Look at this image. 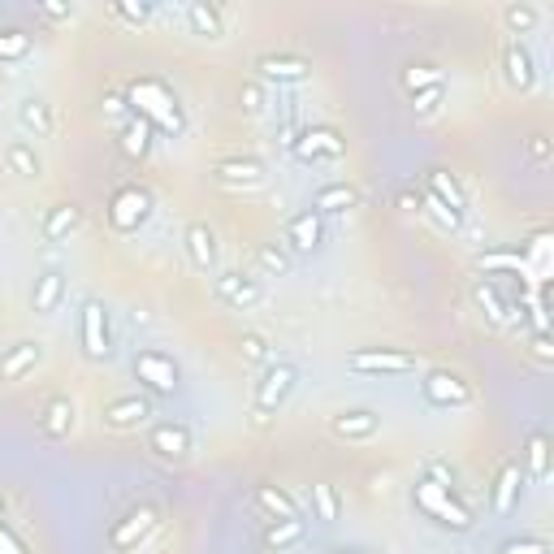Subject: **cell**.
I'll list each match as a JSON object with an SVG mask.
<instances>
[{
    "label": "cell",
    "instance_id": "b9f144b4",
    "mask_svg": "<svg viewBox=\"0 0 554 554\" xmlns=\"http://www.w3.org/2000/svg\"><path fill=\"white\" fill-rule=\"evenodd\" d=\"M442 100H446V83L429 87V91H416V96H412V113L416 117H433V113L442 109Z\"/></svg>",
    "mask_w": 554,
    "mask_h": 554
},
{
    "label": "cell",
    "instance_id": "d6a6232c",
    "mask_svg": "<svg viewBox=\"0 0 554 554\" xmlns=\"http://www.w3.org/2000/svg\"><path fill=\"white\" fill-rule=\"evenodd\" d=\"M303 537H308V524H303V516L299 520H273L269 529H265V550H290V546H299Z\"/></svg>",
    "mask_w": 554,
    "mask_h": 554
},
{
    "label": "cell",
    "instance_id": "d6986e66",
    "mask_svg": "<svg viewBox=\"0 0 554 554\" xmlns=\"http://www.w3.org/2000/svg\"><path fill=\"white\" fill-rule=\"evenodd\" d=\"M182 247H187V260L195 273H213L217 269V230L208 221H191L182 230Z\"/></svg>",
    "mask_w": 554,
    "mask_h": 554
},
{
    "label": "cell",
    "instance_id": "7a4b0ae2",
    "mask_svg": "<svg viewBox=\"0 0 554 554\" xmlns=\"http://www.w3.org/2000/svg\"><path fill=\"white\" fill-rule=\"evenodd\" d=\"M295 386H299V368L290 360H269L265 373H260V381L252 386V425L265 429L269 420L290 403Z\"/></svg>",
    "mask_w": 554,
    "mask_h": 554
},
{
    "label": "cell",
    "instance_id": "cb8c5ba5",
    "mask_svg": "<svg viewBox=\"0 0 554 554\" xmlns=\"http://www.w3.org/2000/svg\"><path fill=\"white\" fill-rule=\"evenodd\" d=\"M425 195H433V200H438L442 208H451L455 217H468V195H464V187L455 182V174H446V169H429Z\"/></svg>",
    "mask_w": 554,
    "mask_h": 554
},
{
    "label": "cell",
    "instance_id": "5b68a950",
    "mask_svg": "<svg viewBox=\"0 0 554 554\" xmlns=\"http://www.w3.org/2000/svg\"><path fill=\"white\" fill-rule=\"evenodd\" d=\"M152 217V191L139 182H122L109 195V226L117 234H139V226H148Z\"/></svg>",
    "mask_w": 554,
    "mask_h": 554
},
{
    "label": "cell",
    "instance_id": "c3c4849f",
    "mask_svg": "<svg viewBox=\"0 0 554 554\" xmlns=\"http://www.w3.org/2000/svg\"><path fill=\"white\" fill-rule=\"evenodd\" d=\"M0 554H26V546L9 533V524H0Z\"/></svg>",
    "mask_w": 554,
    "mask_h": 554
},
{
    "label": "cell",
    "instance_id": "ab89813d",
    "mask_svg": "<svg viewBox=\"0 0 554 554\" xmlns=\"http://www.w3.org/2000/svg\"><path fill=\"white\" fill-rule=\"evenodd\" d=\"M239 104H243V113H265L269 109V87L260 83V78H252V83H243L239 87Z\"/></svg>",
    "mask_w": 554,
    "mask_h": 554
},
{
    "label": "cell",
    "instance_id": "f1b7e54d",
    "mask_svg": "<svg viewBox=\"0 0 554 554\" xmlns=\"http://www.w3.org/2000/svg\"><path fill=\"white\" fill-rule=\"evenodd\" d=\"M18 126L26 130V135H35V139L52 135V104L44 96H22L18 100Z\"/></svg>",
    "mask_w": 554,
    "mask_h": 554
},
{
    "label": "cell",
    "instance_id": "e575fe53",
    "mask_svg": "<svg viewBox=\"0 0 554 554\" xmlns=\"http://www.w3.org/2000/svg\"><path fill=\"white\" fill-rule=\"evenodd\" d=\"M446 83L442 70L433 61H412V65H403V91L407 96H416V91H429V87H438Z\"/></svg>",
    "mask_w": 554,
    "mask_h": 554
},
{
    "label": "cell",
    "instance_id": "8d00e7d4",
    "mask_svg": "<svg viewBox=\"0 0 554 554\" xmlns=\"http://www.w3.org/2000/svg\"><path fill=\"white\" fill-rule=\"evenodd\" d=\"M312 511L321 524H338L342 516V498L334 494V485H312Z\"/></svg>",
    "mask_w": 554,
    "mask_h": 554
},
{
    "label": "cell",
    "instance_id": "f5cc1de1",
    "mask_svg": "<svg viewBox=\"0 0 554 554\" xmlns=\"http://www.w3.org/2000/svg\"><path fill=\"white\" fill-rule=\"evenodd\" d=\"M325 554H364V550H325Z\"/></svg>",
    "mask_w": 554,
    "mask_h": 554
},
{
    "label": "cell",
    "instance_id": "bcb514c9",
    "mask_svg": "<svg viewBox=\"0 0 554 554\" xmlns=\"http://www.w3.org/2000/svg\"><path fill=\"white\" fill-rule=\"evenodd\" d=\"M533 355H537V364H550L554 360V347H550L546 329H537V334H533Z\"/></svg>",
    "mask_w": 554,
    "mask_h": 554
},
{
    "label": "cell",
    "instance_id": "3957f363",
    "mask_svg": "<svg viewBox=\"0 0 554 554\" xmlns=\"http://www.w3.org/2000/svg\"><path fill=\"white\" fill-rule=\"evenodd\" d=\"M412 503L425 511L433 524H442V529H451V533H468L472 529V511L459 503L455 490H442V485H433V481H420L412 490Z\"/></svg>",
    "mask_w": 554,
    "mask_h": 554
},
{
    "label": "cell",
    "instance_id": "5bb4252c",
    "mask_svg": "<svg viewBox=\"0 0 554 554\" xmlns=\"http://www.w3.org/2000/svg\"><path fill=\"white\" fill-rule=\"evenodd\" d=\"M520 494H524V468H520V459H503L494 472V485H490V511L494 516H511L520 503Z\"/></svg>",
    "mask_w": 554,
    "mask_h": 554
},
{
    "label": "cell",
    "instance_id": "4dcf8cb0",
    "mask_svg": "<svg viewBox=\"0 0 554 554\" xmlns=\"http://www.w3.org/2000/svg\"><path fill=\"white\" fill-rule=\"evenodd\" d=\"M5 165H9V174H18V178H44V161H39L35 143H26V139L5 143Z\"/></svg>",
    "mask_w": 554,
    "mask_h": 554
},
{
    "label": "cell",
    "instance_id": "ffe728a7",
    "mask_svg": "<svg viewBox=\"0 0 554 554\" xmlns=\"http://www.w3.org/2000/svg\"><path fill=\"white\" fill-rule=\"evenodd\" d=\"M377 429H381V416L373 407H347V412H338L329 420V433L342 442H368V438H377Z\"/></svg>",
    "mask_w": 554,
    "mask_h": 554
},
{
    "label": "cell",
    "instance_id": "836d02e7",
    "mask_svg": "<svg viewBox=\"0 0 554 554\" xmlns=\"http://www.w3.org/2000/svg\"><path fill=\"white\" fill-rule=\"evenodd\" d=\"M256 503L269 511V520H299V516H303L295 498H290L286 490H277V485H260V490H256Z\"/></svg>",
    "mask_w": 554,
    "mask_h": 554
},
{
    "label": "cell",
    "instance_id": "60d3db41",
    "mask_svg": "<svg viewBox=\"0 0 554 554\" xmlns=\"http://www.w3.org/2000/svg\"><path fill=\"white\" fill-rule=\"evenodd\" d=\"M498 554H550V542L542 533H524V537H511V542L498 546Z\"/></svg>",
    "mask_w": 554,
    "mask_h": 554
},
{
    "label": "cell",
    "instance_id": "d4e9b609",
    "mask_svg": "<svg viewBox=\"0 0 554 554\" xmlns=\"http://www.w3.org/2000/svg\"><path fill=\"white\" fill-rule=\"evenodd\" d=\"M39 433L52 442L70 438L74 433V403L65 399V394H52V399L44 403V412H39Z\"/></svg>",
    "mask_w": 554,
    "mask_h": 554
},
{
    "label": "cell",
    "instance_id": "7bdbcfd3",
    "mask_svg": "<svg viewBox=\"0 0 554 554\" xmlns=\"http://www.w3.org/2000/svg\"><path fill=\"white\" fill-rule=\"evenodd\" d=\"M239 355H243L247 364H260V368H265V364H269V342L260 338V334H243V338H239Z\"/></svg>",
    "mask_w": 554,
    "mask_h": 554
},
{
    "label": "cell",
    "instance_id": "1f68e13d",
    "mask_svg": "<svg viewBox=\"0 0 554 554\" xmlns=\"http://www.w3.org/2000/svg\"><path fill=\"white\" fill-rule=\"evenodd\" d=\"M503 22H507V35L511 39H524L537 31V22H542V9L533 5V0H511L503 5Z\"/></svg>",
    "mask_w": 554,
    "mask_h": 554
},
{
    "label": "cell",
    "instance_id": "f907efd6",
    "mask_svg": "<svg viewBox=\"0 0 554 554\" xmlns=\"http://www.w3.org/2000/svg\"><path fill=\"white\" fill-rule=\"evenodd\" d=\"M399 208H403V213H420V195L403 191V195H399Z\"/></svg>",
    "mask_w": 554,
    "mask_h": 554
},
{
    "label": "cell",
    "instance_id": "9c48e42d",
    "mask_svg": "<svg viewBox=\"0 0 554 554\" xmlns=\"http://www.w3.org/2000/svg\"><path fill=\"white\" fill-rule=\"evenodd\" d=\"M420 399L438 412H451V407H468L472 403V386L455 368H429L425 381H420Z\"/></svg>",
    "mask_w": 554,
    "mask_h": 554
},
{
    "label": "cell",
    "instance_id": "4316f807",
    "mask_svg": "<svg viewBox=\"0 0 554 554\" xmlns=\"http://www.w3.org/2000/svg\"><path fill=\"white\" fill-rule=\"evenodd\" d=\"M355 204H360V191H355L351 182H325V187L312 195V213H321V217L347 213V208H355Z\"/></svg>",
    "mask_w": 554,
    "mask_h": 554
},
{
    "label": "cell",
    "instance_id": "8fae6325",
    "mask_svg": "<svg viewBox=\"0 0 554 554\" xmlns=\"http://www.w3.org/2000/svg\"><path fill=\"white\" fill-rule=\"evenodd\" d=\"M213 295L226 303L234 312H252L260 299H265V286H260V277L252 273H239V269H226L213 277Z\"/></svg>",
    "mask_w": 554,
    "mask_h": 554
},
{
    "label": "cell",
    "instance_id": "2e32d148",
    "mask_svg": "<svg viewBox=\"0 0 554 554\" xmlns=\"http://www.w3.org/2000/svg\"><path fill=\"white\" fill-rule=\"evenodd\" d=\"M104 425L109 429H139V425H148V416H152V399L148 394H117V399L104 403Z\"/></svg>",
    "mask_w": 554,
    "mask_h": 554
},
{
    "label": "cell",
    "instance_id": "7402d4cb",
    "mask_svg": "<svg viewBox=\"0 0 554 554\" xmlns=\"http://www.w3.org/2000/svg\"><path fill=\"white\" fill-rule=\"evenodd\" d=\"M39 360H44V342H35V338L13 342V347L0 355V381H22Z\"/></svg>",
    "mask_w": 554,
    "mask_h": 554
},
{
    "label": "cell",
    "instance_id": "9a60e30c",
    "mask_svg": "<svg viewBox=\"0 0 554 554\" xmlns=\"http://www.w3.org/2000/svg\"><path fill=\"white\" fill-rule=\"evenodd\" d=\"M321 243H325V217L321 213L303 208V213H295L286 221V252L312 256V252H321Z\"/></svg>",
    "mask_w": 554,
    "mask_h": 554
},
{
    "label": "cell",
    "instance_id": "6da1fadb",
    "mask_svg": "<svg viewBox=\"0 0 554 554\" xmlns=\"http://www.w3.org/2000/svg\"><path fill=\"white\" fill-rule=\"evenodd\" d=\"M126 104L135 109V117H143L161 135H182L187 130V113H182L174 87L161 83V78H135L126 87Z\"/></svg>",
    "mask_w": 554,
    "mask_h": 554
},
{
    "label": "cell",
    "instance_id": "277c9868",
    "mask_svg": "<svg viewBox=\"0 0 554 554\" xmlns=\"http://www.w3.org/2000/svg\"><path fill=\"white\" fill-rule=\"evenodd\" d=\"M130 368H135V381H143V390H148V399L156 394V399H169V394L178 390L182 381V368L169 351L161 347H139L135 360H130Z\"/></svg>",
    "mask_w": 554,
    "mask_h": 554
},
{
    "label": "cell",
    "instance_id": "30bf717a",
    "mask_svg": "<svg viewBox=\"0 0 554 554\" xmlns=\"http://www.w3.org/2000/svg\"><path fill=\"white\" fill-rule=\"evenodd\" d=\"M78 342L91 364H104L113 355V334H109V308L100 299L83 303V321H78Z\"/></svg>",
    "mask_w": 554,
    "mask_h": 554
},
{
    "label": "cell",
    "instance_id": "44dd1931",
    "mask_svg": "<svg viewBox=\"0 0 554 554\" xmlns=\"http://www.w3.org/2000/svg\"><path fill=\"white\" fill-rule=\"evenodd\" d=\"M182 22H187V31L195 39H221L226 35V9L213 5V0H191V5L182 9Z\"/></svg>",
    "mask_w": 554,
    "mask_h": 554
},
{
    "label": "cell",
    "instance_id": "f35d334b",
    "mask_svg": "<svg viewBox=\"0 0 554 554\" xmlns=\"http://www.w3.org/2000/svg\"><path fill=\"white\" fill-rule=\"evenodd\" d=\"M256 265L265 269L269 277H286L290 273V252H286V247H277V243H260Z\"/></svg>",
    "mask_w": 554,
    "mask_h": 554
},
{
    "label": "cell",
    "instance_id": "ba28073f",
    "mask_svg": "<svg viewBox=\"0 0 554 554\" xmlns=\"http://www.w3.org/2000/svg\"><path fill=\"white\" fill-rule=\"evenodd\" d=\"M498 70H503V83L507 91H516V96H529L537 87V57L533 48L524 44V39H503V52H498Z\"/></svg>",
    "mask_w": 554,
    "mask_h": 554
},
{
    "label": "cell",
    "instance_id": "8992f818",
    "mask_svg": "<svg viewBox=\"0 0 554 554\" xmlns=\"http://www.w3.org/2000/svg\"><path fill=\"white\" fill-rule=\"evenodd\" d=\"M286 152L295 156L299 165H334L347 156V139H342L334 126H303Z\"/></svg>",
    "mask_w": 554,
    "mask_h": 554
},
{
    "label": "cell",
    "instance_id": "484cf974",
    "mask_svg": "<svg viewBox=\"0 0 554 554\" xmlns=\"http://www.w3.org/2000/svg\"><path fill=\"white\" fill-rule=\"evenodd\" d=\"M78 226H83V208L78 204H52L44 213V221H39V234H44V243H65Z\"/></svg>",
    "mask_w": 554,
    "mask_h": 554
},
{
    "label": "cell",
    "instance_id": "4fadbf2b",
    "mask_svg": "<svg viewBox=\"0 0 554 554\" xmlns=\"http://www.w3.org/2000/svg\"><path fill=\"white\" fill-rule=\"evenodd\" d=\"M256 74H260V83L290 87L312 74V61L299 57V52H265V57H256Z\"/></svg>",
    "mask_w": 554,
    "mask_h": 554
},
{
    "label": "cell",
    "instance_id": "ee69618b",
    "mask_svg": "<svg viewBox=\"0 0 554 554\" xmlns=\"http://www.w3.org/2000/svg\"><path fill=\"white\" fill-rule=\"evenodd\" d=\"M425 481H433V485H442V490H455V468L446 464V459H438V455H429L425 459Z\"/></svg>",
    "mask_w": 554,
    "mask_h": 554
},
{
    "label": "cell",
    "instance_id": "603a6c76",
    "mask_svg": "<svg viewBox=\"0 0 554 554\" xmlns=\"http://www.w3.org/2000/svg\"><path fill=\"white\" fill-rule=\"evenodd\" d=\"M65 290H70L65 273H61V269H44V273L35 277V286H31V312H35V316H52V312L61 308Z\"/></svg>",
    "mask_w": 554,
    "mask_h": 554
},
{
    "label": "cell",
    "instance_id": "f6af8a7d",
    "mask_svg": "<svg viewBox=\"0 0 554 554\" xmlns=\"http://www.w3.org/2000/svg\"><path fill=\"white\" fill-rule=\"evenodd\" d=\"M74 5H35V18H44V22H70L74 18Z\"/></svg>",
    "mask_w": 554,
    "mask_h": 554
},
{
    "label": "cell",
    "instance_id": "52a82bcc",
    "mask_svg": "<svg viewBox=\"0 0 554 554\" xmlns=\"http://www.w3.org/2000/svg\"><path fill=\"white\" fill-rule=\"evenodd\" d=\"M420 355L403 351V347H360L347 355V368L360 377H403V373H416Z\"/></svg>",
    "mask_w": 554,
    "mask_h": 554
},
{
    "label": "cell",
    "instance_id": "816d5d0a",
    "mask_svg": "<svg viewBox=\"0 0 554 554\" xmlns=\"http://www.w3.org/2000/svg\"><path fill=\"white\" fill-rule=\"evenodd\" d=\"M0 524H9V503H5V498H0Z\"/></svg>",
    "mask_w": 554,
    "mask_h": 554
},
{
    "label": "cell",
    "instance_id": "f546056e",
    "mask_svg": "<svg viewBox=\"0 0 554 554\" xmlns=\"http://www.w3.org/2000/svg\"><path fill=\"white\" fill-rule=\"evenodd\" d=\"M152 139H156V130L143 122V117H130L122 126V135H117V148H122L126 161H143V156L152 152Z\"/></svg>",
    "mask_w": 554,
    "mask_h": 554
},
{
    "label": "cell",
    "instance_id": "ac0fdd59",
    "mask_svg": "<svg viewBox=\"0 0 554 554\" xmlns=\"http://www.w3.org/2000/svg\"><path fill=\"white\" fill-rule=\"evenodd\" d=\"M213 178L221 182V187H265V178H269V169L265 161H256V156H226V161H217L213 165Z\"/></svg>",
    "mask_w": 554,
    "mask_h": 554
},
{
    "label": "cell",
    "instance_id": "e0dca14e",
    "mask_svg": "<svg viewBox=\"0 0 554 554\" xmlns=\"http://www.w3.org/2000/svg\"><path fill=\"white\" fill-rule=\"evenodd\" d=\"M152 529H156V507H148V503H143V507H130L126 516L109 529V546H113V550H135Z\"/></svg>",
    "mask_w": 554,
    "mask_h": 554
},
{
    "label": "cell",
    "instance_id": "681fc988",
    "mask_svg": "<svg viewBox=\"0 0 554 554\" xmlns=\"http://www.w3.org/2000/svg\"><path fill=\"white\" fill-rule=\"evenodd\" d=\"M126 109V96L122 91H109V96H104V113H122Z\"/></svg>",
    "mask_w": 554,
    "mask_h": 554
},
{
    "label": "cell",
    "instance_id": "7c38bea8",
    "mask_svg": "<svg viewBox=\"0 0 554 554\" xmlns=\"http://www.w3.org/2000/svg\"><path fill=\"white\" fill-rule=\"evenodd\" d=\"M148 451L156 459H169V464H182L191 455V425H182V420H156L148 429Z\"/></svg>",
    "mask_w": 554,
    "mask_h": 554
},
{
    "label": "cell",
    "instance_id": "d590c367",
    "mask_svg": "<svg viewBox=\"0 0 554 554\" xmlns=\"http://www.w3.org/2000/svg\"><path fill=\"white\" fill-rule=\"evenodd\" d=\"M109 13L117 22H126V26H148L156 18V5H152V0H113Z\"/></svg>",
    "mask_w": 554,
    "mask_h": 554
},
{
    "label": "cell",
    "instance_id": "83f0119b",
    "mask_svg": "<svg viewBox=\"0 0 554 554\" xmlns=\"http://www.w3.org/2000/svg\"><path fill=\"white\" fill-rule=\"evenodd\" d=\"M520 468H524V481H546L550 477V438H546V429L529 433L524 455H520Z\"/></svg>",
    "mask_w": 554,
    "mask_h": 554
},
{
    "label": "cell",
    "instance_id": "7dc6e473",
    "mask_svg": "<svg viewBox=\"0 0 554 554\" xmlns=\"http://www.w3.org/2000/svg\"><path fill=\"white\" fill-rule=\"evenodd\" d=\"M529 156L537 165H546L550 161V139L546 135H529Z\"/></svg>",
    "mask_w": 554,
    "mask_h": 554
},
{
    "label": "cell",
    "instance_id": "74e56055",
    "mask_svg": "<svg viewBox=\"0 0 554 554\" xmlns=\"http://www.w3.org/2000/svg\"><path fill=\"white\" fill-rule=\"evenodd\" d=\"M31 57V35L18 31V26H5L0 31V61H26Z\"/></svg>",
    "mask_w": 554,
    "mask_h": 554
}]
</instances>
